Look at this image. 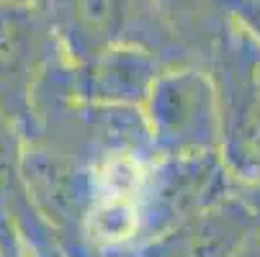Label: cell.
Masks as SVG:
<instances>
[{"label":"cell","instance_id":"8992f818","mask_svg":"<svg viewBox=\"0 0 260 257\" xmlns=\"http://www.w3.org/2000/svg\"><path fill=\"white\" fill-rule=\"evenodd\" d=\"M11 257H18V254H16V252H11Z\"/></svg>","mask_w":260,"mask_h":257},{"label":"cell","instance_id":"7a4b0ae2","mask_svg":"<svg viewBox=\"0 0 260 257\" xmlns=\"http://www.w3.org/2000/svg\"><path fill=\"white\" fill-rule=\"evenodd\" d=\"M59 42L42 0H0V105L6 114L28 111L34 72H42Z\"/></svg>","mask_w":260,"mask_h":257},{"label":"cell","instance_id":"277c9868","mask_svg":"<svg viewBox=\"0 0 260 257\" xmlns=\"http://www.w3.org/2000/svg\"><path fill=\"white\" fill-rule=\"evenodd\" d=\"M88 72V93L111 103L119 100H139L150 93L155 83V52L144 47H114L90 62H85Z\"/></svg>","mask_w":260,"mask_h":257},{"label":"cell","instance_id":"5b68a950","mask_svg":"<svg viewBox=\"0 0 260 257\" xmlns=\"http://www.w3.org/2000/svg\"><path fill=\"white\" fill-rule=\"evenodd\" d=\"M21 3H34V0H21Z\"/></svg>","mask_w":260,"mask_h":257},{"label":"cell","instance_id":"3957f363","mask_svg":"<svg viewBox=\"0 0 260 257\" xmlns=\"http://www.w3.org/2000/svg\"><path fill=\"white\" fill-rule=\"evenodd\" d=\"M150 121L152 136L170 146L199 141L209 121V90L201 78L183 75L160 78L150 88Z\"/></svg>","mask_w":260,"mask_h":257},{"label":"cell","instance_id":"6da1fadb","mask_svg":"<svg viewBox=\"0 0 260 257\" xmlns=\"http://www.w3.org/2000/svg\"><path fill=\"white\" fill-rule=\"evenodd\" d=\"M42 6L59 49L83 64L114 47L155 52L170 36L155 0H42Z\"/></svg>","mask_w":260,"mask_h":257}]
</instances>
